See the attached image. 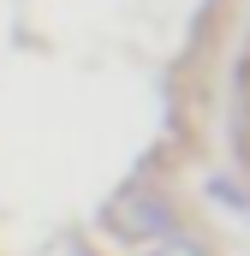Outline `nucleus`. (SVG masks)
Wrapping results in <instances>:
<instances>
[{
  "instance_id": "nucleus-1",
  "label": "nucleus",
  "mask_w": 250,
  "mask_h": 256,
  "mask_svg": "<svg viewBox=\"0 0 250 256\" xmlns=\"http://www.w3.org/2000/svg\"><path fill=\"white\" fill-rule=\"evenodd\" d=\"M155 256H202L196 244H167V250H155Z\"/></svg>"
}]
</instances>
